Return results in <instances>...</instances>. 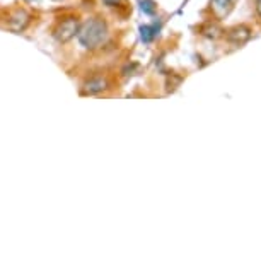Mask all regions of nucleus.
Returning <instances> with one entry per match:
<instances>
[{
	"mask_svg": "<svg viewBox=\"0 0 261 261\" xmlns=\"http://www.w3.org/2000/svg\"><path fill=\"white\" fill-rule=\"evenodd\" d=\"M183 82V77L181 75H176V73H171V77H167V91H174L179 84Z\"/></svg>",
	"mask_w": 261,
	"mask_h": 261,
	"instance_id": "8",
	"label": "nucleus"
},
{
	"mask_svg": "<svg viewBox=\"0 0 261 261\" xmlns=\"http://www.w3.org/2000/svg\"><path fill=\"white\" fill-rule=\"evenodd\" d=\"M108 36H110V29L105 19L101 17H91L86 22L79 26L77 38L81 45L87 50H97L106 43Z\"/></svg>",
	"mask_w": 261,
	"mask_h": 261,
	"instance_id": "1",
	"label": "nucleus"
},
{
	"mask_svg": "<svg viewBox=\"0 0 261 261\" xmlns=\"http://www.w3.org/2000/svg\"><path fill=\"white\" fill-rule=\"evenodd\" d=\"M254 4H256V12L261 17V0H254Z\"/></svg>",
	"mask_w": 261,
	"mask_h": 261,
	"instance_id": "12",
	"label": "nucleus"
},
{
	"mask_svg": "<svg viewBox=\"0 0 261 261\" xmlns=\"http://www.w3.org/2000/svg\"><path fill=\"white\" fill-rule=\"evenodd\" d=\"M31 14L22 7H14L11 11L6 12L4 16V24L2 26L14 33H22L29 24H31Z\"/></svg>",
	"mask_w": 261,
	"mask_h": 261,
	"instance_id": "2",
	"label": "nucleus"
},
{
	"mask_svg": "<svg viewBox=\"0 0 261 261\" xmlns=\"http://www.w3.org/2000/svg\"><path fill=\"white\" fill-rule=\"evenodd\" d=\"M79 26H81V21H79L77 16L63 17L62 21H58L57 26L53 28V38H55L58 43L70 41L73 36H77Z\"/></svg>",
	"mask_w": 261,
	"mask_h": 261,
	"instance_id": "3",
	"label": "nucleus"
},
{
	"mask_svg": "<svg viewBox=\"0 0 261 261\" xmlns=\"http://www.w3.org/2000/svg\"><path fill=\"white\" fill-rule=\"evenodd\" d=\"M238 0H212V11L215 12L217 17H225L232 11Z\"/></svg>",
	"mask_w": 261,
	"mask_h": 261,
	"instance_id": "6",
	"label": "nucleus"
},
{
	"mask_svg": "<svg viewBox=\"0 0 261 261\" xmlns=\"http://www.w3.org/2000/svg\"><path fill=\"white\" fill-rule=\"evenodd\" d=\"M111 89V81L108 75H94V77H89L82 82L81 86V94L82 96H99V94H105L106 91Z\"/></svg>",
	"mask_w": 261,
	"mask_h": 261,
	"instance_id": "4",
	"label": "nucleus"
},
{
	"mask_svg": "<svg viewBox=\"0 0 261 261\" xmlns=\"http://www.w3.org/2000/svg\"><path fill=\"white\" fill-rule=\"evenodd\" d=\"M142 4V11H144L145 14H154L157 11V6L154 0H140Z\"/></svg>",
	"mask_w": 261,
	"mask_h": 261,
	"instance_id": "9",
	"label": "nucleus"
},
{
	"mask_svg": "<svg viewBox=\"0 0 261 261\" xmlns=\"http://www.w3.org/2000/svg\"><path fill=\"white\" fill-rule=\"evenodd\" d=\"M200 33L203 34L205 38H210V39H217V38L224 36V29L217 22H212V21L205 22L203 26L200 28Z\"/></svg>",
	"mask_w": 261,
	"mask_h": 261,
	"instance_id": "7",
	"label": "nucleus"
},
{
	"mask_svg": "<svg viewBox=\"0 0 261 261\" xmlns=\"http://www.w3.org/2000/svg\"><path fill=\"white\" fill-rule=\"evenodd\" d=\"M102 2H105L106 6H110V7H123V6H126V0H102Z\"/></svg>",
	"mask_w": 261,
	"mask_h": 261,
	"instance_id": "11",
	"label": "nucleus"
},
{
	"mask_svg": "<svg viewBox=\"0 0 261 261\" xmlns=\"http://www.w3.org/2000/svg\"><path fill=\"white\" fill-rule=\"evenodd\" d=\"M251 36H253V31H251L249 26L246 24H239V26L230 28L227 31V41H230L236 46H241L244 43H248Z\"/></svg>",
	"mask_w": 261,
	"mask_h": 261,
	"instance_id": "5",
	"label": "nucleus"
},
{
	"mask_svg": "<svg viewBox=\"0 0 261 261\" xmlns=\"http://www.w3.org/2000/svg\"><path fill=\"white\" fill-rule=\"evenodd\" d=\"M152 38H154V33H152V29L150 28H142V39H144L145 43H149Z\"/></svg>",
	"mask_w": 261,
	"mask_h": 261,
	"instance_id": "10",
	"label": "nucleus"
}]
</instances>
